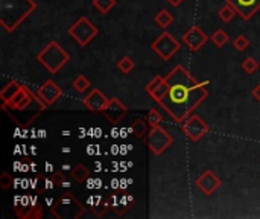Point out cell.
<instances>
[{
  "instance_id": "cell-32",
  "label": "cell",
  "mask_w": 260,
  "mask_h": 219,
  "mask_svg": "<svg viewBox=\"0 0 260 219\" xmlns=\"http://www.w3.org/2000/svg\"><path fill=\"white\" fill-rule=\"evenodd\" d=\"M166 2H168L171 6H174V8H178L183 2H186V0H166Z\"/></svg>"
},
{
  "instance_id": "cell-16",
  "label": "cell",
  "mask_w": 260,
  "mask_h": 219,
  "mask_svg": "<svg viewBox=\"0 0 260 219\" xmlns=\"http://www.w3.org/2000/svg\"><path fill=\"white\" fill-rule=\"evenodd\" d=\"M21 85H23V84H20V82H17V81H9V82L3 87V90L0 91V99H2V105H6V104L15 96V93L21 88Z\"/></svg>"
},
{
  "instance_id": "cell-7",
  "label": "cell",
  "mask_w": 260,
  "mask_h": 219,
  "mask_svg": "<svg viewBox=\"0 0 260 219\" xmlns=\"http://www.w3.org/2000/svg\"><path fill=\"white\" fill-rule=\"evenodd\" d=\"M146 143L152 154L161 155L174 143V137L165 128H161L158 125V127H154L149 130V133L146 136Z\"/></svg>"
},
{
  "instance_id": "cell-26",
  "label": "cell",
  "mask_w": 260,
  "mask_h": 219,
  "mask_svg": "<svg viewBox=\"0 0 260 219\" xmlns=\"http://www.w3.org/2000/svg\"><path fill=\"white\" fill-rule=\"evenodd\" d=\"M52 181L56 184V186H62V187H70V181L67 180V174L62 172V171H55L52 174Z\"/></svg>"
},
{
  "instance_id": "cell-13",
  "label": "cell",
  "mask_w": 260,
  "mask_h": 219,
  "mask_svg": "<svg viewBox=\"0 0 260 219\" xmlns=\"http://www.w3.org/2000/svg\"><path fill=\"white\" fill-rule=\"evenodd\" d=\"M146 93L148 95L158 104L161 99H163L166 96V93L169 90V84L166 81V76H154L145 87Z\"/></svg>"
},
{
  "instance_id": "cell-3",
  "label": "cell",
  "mask_w": 260,
  "mask_h": 219,
  "mask_svg": "<svg viewBox=\"0 0 260 219\" xmlns=\"http://www.w3.org/2000/svg\"><path fill=\"white\" fill-rule=\"evenodd\" d=\"M69 59H70V55L67 53V50H64V47H61L55 40H52L37 55V61L41 62V66L46 70H49L50 73L59 72L64 66L67 64Z\"/></svg>"
},
{
  "instance_id": "cell-17",
  "label": "cell",
  "mask_w": 260,
  "mask_h": 219,
  "mask_svg": "<svg viewBox=\"0 0 260 219\" xmlns=\"http://www.w3.org/2000/svg\"><path fill=\"white\" fill-rule=\"evenodd\" d=\"M17 216L21 219H41L43 215V209L40 204L37 206H32V207H24V212L17 210Z\"/></svg>"
},
{
  "instance_id": "cell-29",
  "label": "cell",
  "mask_w": 260,
  "mask_h": 219,
  "mask_svg": "<svg viewBox=\"0 0 260 219\" xmlns=\"http://www.w3.org/2000/svg\"><path fill=\"white\" fill-rule=\"evenodd\" d=\"M248 46H250V40H248L247 35H238V37L233 40V47H235L238 52H244V50H247Z\"/></svg>"
},
{
  "instance_id": "cell-15",
  "label": "cell",
  "mask_w": 260,
  "mask_h": 219,
  "mask_svg": "<svg viewBox=\"0 0 260 219\" xmlns=\"http://www.w3.org/2000/svg\"><path fill=\"white\" fill-rule=\"evenodd\" d=\"M108 101L110 99L104 95L99 88H91L88 95L82 99V104L85 105L87 110H90L93 113H102V110L105 108Z\"/></svg>"
},
{
  "instance_id": "cell-11",
  "label": "cell",
  "mask_w": 260,
  "mask_h": 219,
  "mask_svg": "<svg viewBox=\"0 0 260 219\" xmlns=\"http://www.w3.org/2000/svg\"><path fill=\"white\" fill-rule=\"evenodd\" d=\"M225 3H230L242 20H251L260 9V0H225Z\"/></svg>"
},
{
  "instance_id": "cell-31",
  "label": "cell",
  "mask_w": 260,
  "mask_h": 219,
  "mask_svg": "<svg viewBox=\"0 0 260 219\" xmlns=\"http://www.w3.org/2000/svg\"><path fill=\"white\" fill-rule=\"evenodd\" d=\"M251 95H253V98L260 104V82L254 87V90H253V93H251Z\"/></svg>"
},
{
  "instance_id": "cell-34",
  "label": "cell",
  "mask_w": 260,
  "mask_h": 219,
  "mask_svg": "<svg viewBox=\"0 0 260 219\" xmlns=\"http://www.w3.org/2000/svg\"><path fill=\"white\" fill-rule=\"evenodd\" d=\"M62 171H70V166L69 165H64L62 166Z\"/></svg>"
},
{
  "instance_id": "cell-20",
  "label": "cell",
  "mask_w": 260,
  "mask_h": 219,
  "mask_svg": "<svg viewBox=\"0 0 260 219\" xmlns=\"http://www.w3.org/2000/svg\"><path fill=\"white\" fill-rule=\"evenodd\" d=\"M148 122H145L143 119H136V122L133 123V134L137 139H143L145 136H148Z\"/></svg>"
},
{
  "instance_id": "cell-30",
  "label": "cell",
  "mask_w": 260,
  "mask_h": 219,
  "mask_svg": "<svg viewBox=\"0 0 260 219\" xmlns=\"http://www.w3.org/2000/svg\"><path fill=\"white\" fill-rule=\"evenodd\" d=\"M12 183H14V180H12L9 172H3L2 175H0V186H2L3 191L9 189V187L12 186Z\"/></svg>"
},
{
  "instance_id": "cell-25",
  "label": "cell",
  "mask_w": 260,
  "mask_h": 219,
  "mask_svg": "<svg viewBox=\"0 0 260 219\" xmlns=\"http://www.w3.org/2000/svg\"><path fill=\"white\" fill-rule=\"evenodd\" d=\"M72 87L78 91V93H85L90 88V81L84 76V75H78L73 81H72Z\"/></svg>"
},
{
  "instance_id": "cell-27",
  "label": "cell",
  "mask_w": 260,
  "mask_h": 219,
  "mask_svg": "<svg viewBox=\"0 0 260 219\" xmlns=\"http://www.w3.org/2000/svg\"><path fill=\"white\" fill-rule=\"evenodd\" d=\"M242 69H244V72H245V73L253 75V73H254L257 69H259V62H257V59H256V58H253V56L245 58V59L242 61Z\"/></svg>"
},
{
  "instance_id": "cell-14",
  "label": "cell",
  "mask_w": 260,
  "mask_h": 219,
  "mask_svg": "<svg viewBox=\"0 0 260 219\" xmlns=\"http://www.w3.org/2000/svg\"><path fill=\"white\" fill-rule=\"evenodd\" d=\"M209 37L203 32V29L200 26H190L187 29V32L183 35V41L189 46L190 50L197 52L200 50L206 43H207Z\"/></svg>"
},
{
  "instance_id": "cell-19",
  "label": "cell",
  "mask_w": 260,
  "mask_h": 219,
  "mask_svg": "<svg viewBox=\"0 0 260 219\" xmlns=\"http://www.w3.org/2000/svg\"><path fill=\"white\" fill-rule=\"evenodd\" d=\"M70 175H72V178L76 181V183H84L85 180H88V177H90V171L84 166V165H76L72 171H70Z\"/></svg>"
},
{
  "instance_id": "cell-23",
  "label": "cell",
  "mask_w": 260,
  "mask_h": 219,
  "mask_svg": "<svg viewBox=\"0 0 260 219\" xmlns=\"http://www.w3.org/2000/svg\"><path fill=\"white\" fill-rule=\"evenodd\" d=\"M210 40L213 41V44L216 47H224L227 44V41H229V34H227L224 29H216L210 35Z\"/></svg>"
},
{
  "instance_id": "cell-8",
  "label": "cell",
  "mask_w": 260,
  "mask_h": 219,
  "mask_svg": "<svg viewBox=\"0 0 260 219\" xmlns=\"http://www.w3.org/2000/svg\"><path fill=\"white\" fill-rule=\"evenodd\" d=\"M183 133L192 140V142H200L209 131V125L203 120L198 114H190L183 123H181Z\"/></svg>"
},
{
  "instance_id": "cell-2",
  "label": "cell",
  "mask_w": 260,
  "mask_h": 219,
  "mask_svg": "<svg viewBox=\"0 0 260 219\" xmlns=\"http://www.w3.org/2000/svg\"><path fill=\"white\" fill-rule=\"evenodd\" d=\"M35 9L34 0H0V24L6 32H14Z\"/></svg>"
},
{
  "instance_id": "cell-1",
  "label": "cell",
  "mask_w": 260,
  "mask_h": 219,
  "mask_svg": "<svg viewBox=\"0 0 260 219\" xmlns=\"http://www.w3.org/2000/svg\"><path fill=\"white\" fill-rule=\"evenodd\" d=\"M166 81L169 84V90L166 96L158 102L175 122L183 123L204 99H207V82H198L190 72L181 64L175 66L168 75Z\"/></svg>"
},
{
  "instance_id": "cell-22",
  "label": "cell",
  "mask_w": 260,
  "mask_h": 219,
  "mask_svg": "<svg viewBox=\"0 0 260 219\" xmlns=\"http://www.w3.org/2000/svg\"><path fill=\"white\" fill-rule=\"evenodd\" d=\"M116 0H93V6L101 14H108L116 6Z\"/></svg>"
},
{
  "instance_id": "cell-5",
  "label": "cell",
  "mask_w": 260,
  "mask_h": 219,
  "mask_svg": "<svg viewBox=\"0 0 260 219\" xmlns=\"http://www.w3.org/2000/svg\"><path fill=\"white\" fill-rule=\"evenodd\" d=\"M69 35L79 44V46H87L90 44L99 34L97 26L87 17H79L70 27H69Z\"/></svg>"
},
{
  "instance_id": "cell-28",
  "label": "cell",
  "mask_w": 260,
  "mask_h": 219,
  "mask_svg": "<svg viewBox=\"0 0 260 219\" xmlns=\"http://www.w3.org/2000/svg\"><path fill=\"white\" fill-rule=\"evenodd\" d=\"M161 120H163V117H161V114L157 111V110H149L148 111V116H146V122L149 125V128H154V127H158V125L161 123Z\"/></svg>"
},
{
  "instance_id": "cell-21",
  "label": "cell",
  "mask_w": 260,
  "mask_h": 219,
  "mask_svg": "<svg viewBox=\"0 0 260 219\" xmlns=\"http://www.w3.org/2000/svg\"><path fill=\"white\" fill-rule=\"evenodd\" d=\"M238 14V11L230 5V3H225L219 11H218V17L222 20V21H225V23H229V21H232L233 18H235V15Z\"/></svg>"
},
{
  "instance_id": "cell-24",
  "label": "cell",
  "mask_w": 260,
  "mask_h": 219,
  "mask_svg": "<svg viewBox=\"0 0 260 219\" xmlns=\"http://www.w3.org/2000/svg\"><path fill=\"white\" fill-rule=\"evenodd\" d=\"M136 67V62L129 58V56H123L117 61V69L123 73V75H128L133 69Z\"/></svg>"
},
{
  "instance_id": "cell-33",
  "label": "cell",
  "mask_w": 260,
  "mask_h": 219,
  "mask_svg": "<svg viewBox=\"0 0 260 219\" xmlns=\"http://www.w3.org/2000/svg\"><path fill=\"white\" fill-rule=\"evenodd\" d=\"M61 151H62L64 154H69V152H70V148H62Z\"/></svg>"
},
{
  "instance_id": "cell-9",
  "label": "cell",
  "mask_w": 260,
  "mask_h": 219,
  "mask_svg": "<svg viewBox=\"0 0 260 219\" xmlns=\"http://www.w3.org/2000/svg\"><path fill=\"white\" fill-rule=\"evenodd\" d=\"M37 96L41 99V102L44 104V107H50V105H53L62 96V88L55 81L47 79L41 87H38Z\"/></svg>"
},
{
  "instance_id": "cell-6",
  "label": "cell",
  "mask_w": 260,
  "mask_h": 219,
  "mask_svg": "<svg viewBox=\"0 0 260 219\" xmlns=\"http://www.w3.org/2000/svg\"><path fill=\"white\" fill-rule=\"evenodd\" d=\"M151 49L163 59V61H169L178 50H180V41L169 32H165L158 35L152 43H151Z\"/></svg>"
},
{
  "instance_id": "cell-4",
  "label": "cell",
  "mask_w": 260,
  "mask_h": 219,
  "mask_svg": "<svg viewBox=\"0 0 260 219\" xmlns=\"http://www.w3.org/2000/svg\"><path fill=\"white\" fill-rule=\"evenodd\" d=\"M85 212V207L75 198L72 192H64L52 206V213L58 219H78Z\"/></svg>"
},
{
  "instance_id": "cell-10",
  "label": "cell",
  "mask_w": 260,
  "mask_h": 219,
  "mask_svg": "<svg viewBox=\"0 0 260 219\" xmlns=\"http://www.w3.org/2000/svg\"><path fill=\"white\" fill-rule=\"evenodd\" d=\"M221 186H222V180H221L219 177H216L215 172L210 171V169L204 171V172L197 178V187H198V189H200L204 195H207V197L213 195Z\"/></svg>"
},
{
  "instance_id": "cell-12",
  "label": "cell",
  "mask_w": 260,
  "mask_h": 219,
  "mask_svg": "<svg viewBox=\"0 0 260 219\" xmlns=\"http://www.w3.org/2000/svg\"><path fill=\"white\" fill-rule=\"evenodd\" d=\"M102 114L110 123H119L128 114V108L119 98H110L108 104L102 110Z\"/></svg>"
},
{
  "instance_id": "cell-18",
  "label": "cell",
  "mask_w": 260,
  "mask_h": 219,
  "mask_svg": "<svg viewBox=\"0 0 260 219\" xmlns=\"http://www.w3.org/2000/svg\"><path fill=\"white\" fill-rule=\"evenodd\" d=\"M154 21L160 26V27H169L172 23H174V15L168 11V9H161L155 17H154Z\"/></svg>"
}]
</instances>
